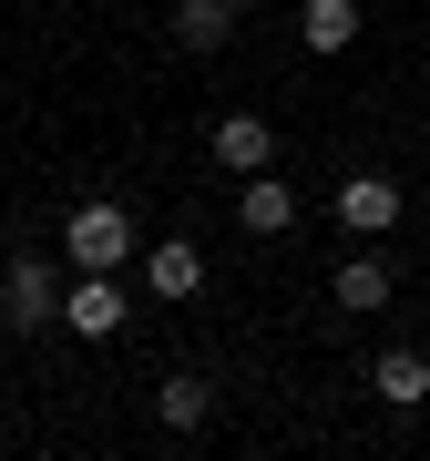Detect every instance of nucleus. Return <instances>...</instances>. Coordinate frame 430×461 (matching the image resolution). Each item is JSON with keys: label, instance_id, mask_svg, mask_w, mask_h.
<instances>
[{"label": "nucleus", "instance_id": "39448f33", "mask_svg": "<svg viewBox=\"0 0 430 461\" xmlns=\"http://www.w3.org/2000/svg\"><path fill=\"white\" fill-rule=\"evenodd\" d=\"M205 144H215V165H226V175H266V165H277V133H266V113H215Z\"/></svg>", "mask_w": 430, "mask_h": 461}, {"label": "nucleus", "instance_id": "f8f14e48", "mask_svg": "<svg viewBox=\"0 0 430 461\" xmlns=\"http://www.w3.org/2000/svg\"><path fill=\"white\" fill-rule=\"evenodd\" d=\"M175 41L184 51H226L236 41V0H175Z\"/></svg>", "mask_w": 430, "mask_h": 461}, {"label": "nucleus", "instance_id": "6e6552de", "mask_svg": "<svg viewBox=\"0 0 430 461\" xmlns=\"http://www.w3.org/2000/svg\"><path fill=\"white\" fill-rule=\"evenodd\" d=\"M369 390H380L390 411H420L430 400V359L420 348H380V359H369Z\"/></svg>", "mask_w": 430, "mask_h": 461}, {"label": "nucleus", "instance_id": "f03ea898", "mask_svg": "<svg viewBox=\"0 0 430 461\" xmlns=\"http://www.w3.org/2000/svg\"><path fill=\"white\" fill-rule=\"evenodd\" d=\"M51 318H62V287H51V257H31V247H21L11 267H0V329H21V339H31V329H51Z\"/></svg>", "mask_w": 430, "mask_h": 461}, {"label": "nucleus", "instance_id": "f257e3e1", "mask_svg": "<svg viewBox=\"0 0 430 461\" xmlns=\"http://www.w3.org/2000/svg\"><path fill=\"white\" fill-rule=\"evenodd\" d=\"M62 257H72V267H113V277H123V267H133V205L83 195V205L62 215Z\"/></svg>", "mask_w": 430, "mask_h": 461}, {"label": "nucleus", "instance_id": "20e7f679", "mask_svg": "<svg viewBox=\"0 0 430 461\" xmlns=\"http://www.w3.org/2000/svg\"><path fill=\"white\" fill-rule=\"evenodd\" d=\"M338 226L359 236V247H380V236L399 226V185H390V175H348V185H338Z\"/></svg>", "mask_w": 430, "mask_h": 461}, {"label": "nucleus", "instance_id": "9d476101", "mask_svg": "<svg viewBox=\"0 0 430 461\" xmlns=\"http://www.w3.org/2000/svg\"><path fill=\"white\" fill-rule=\"evenodd\" d=\"M328 297H338V308H359V318H380V308H390V257H369V247H359V257L328 277Z\"/></svg>", "mask_w": 430, "mask_h": 461}, {"label": "nucleus", "instance_id": "423d86ee", "mask_svg": "<svg viewBox=\"0 0 430 461\" xmlns=\"http://www.w3.org/2000/svg\"><path fill=\"white\" fill-rule=\"evenodd\" d=\"M195 287H205V257L184 247V236L144 247V297H165V308H175V297H195Z\"/></svg>", "mask_w": 430, "mask_h": 461}, {"label": "nucleus", "instance_id": "9b49d317", "mask_svg": "<svg viewBox=\"0 0 430 461\" xmlns=\"http://www.w3.org/2000/svg\"><path fill=\"white\" fill-rule=\"evenodd\" d=\"M154 411H165V430H205L215 420V379L205 369H175L165 390H154Z\"/></svg>", "mask_w": 430, "mask_h": 461}, {"label": "nucleus", "instance_id": "7ed1b4c3", "mask_svg": "<svg viewBox=\"0 0 430 461\" xmlns=\"http://www.w3.org/2000/svg\"><path fill=\"white\" fill-rule=\"evenodd\" d=\"M123 318H133V308H123V277H113V267H83V277L62 287V329H72V339H113Z\"/></svg>", "mask_w": 430, "mask_h": 461}, {"label": "nucleus", "instance_id": "0eeeda50", "mask_svg": "<svg viewBox=\"0 0 430 461\" xmlns=\"http://www.w3.org/2000/svg\"><path fill=\"white\" fill-rule=\"evenodd\" d=\"M359 0H298V41L318 51V62H328V51H348V41H359Z\"/></svg>", "mask_w": 430, "mask_h": 461}, {"label": "nucleus", "instance_id": "1a4fd4ad", "mask_svg": "<svg viewBox=\"0 0 430 461\" xmlns=\"http://www.w3.org/2000/svg\"><path fill=\"white\" fill-rule=\"evenodd\" d=\"M236 226H246V236H287V226H298V195H287L277 175H246V195H236Z\"/></svg>", "mask_w": 430, "mask_h": 461}, {"label": "nucleus", "instance_id": "ddd939ff", "mask_svg": "<svg viewBox=\"0 0 430 461\" xmlns=\"http://www.w3.org/2000/svg\"><path fill=\"white\" fill-rule=\"evenodd\" d=\"M236 11H256V0H236Z\"/></svg>", "mask_w": 430, "mask_h": 461}]
</instances>
